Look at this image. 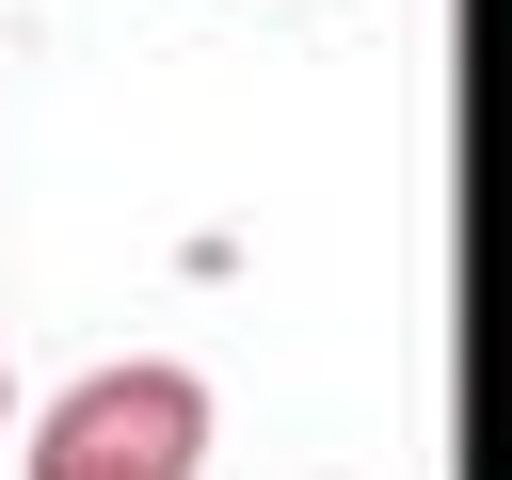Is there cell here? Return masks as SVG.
Here are the masks:
<instances>
[{
	"instance_id": "obj_1",
	"label": "cell",
	"mask_w": 512,
	"mask_h": 480,
	"mask_svg": "<svg viewBox=\"0 0 512 480\" xmlns=\"http://www.w3.org/2000/svg\"><path fill=\"white\" fill-rule=\"evenodd\" d=\"M16 480H208V384H192V368H160V352L80 368V384L32 416Z\"/></svg>"
},
{
	"instance_id": "obj_2",
	"label": "cell",
	"mask_w": 512,
	"mask_h": 480,
	"mask_svg": "<svg viewBox=\"0 0 512 480\" xmlns=\"http://www.w3.org/2000/svg\"><path fill=\"white\" fill-rule=\"evenodd\" d=\"M0 432H16V368H0Z\"/></svg>"
}]
</instances>
